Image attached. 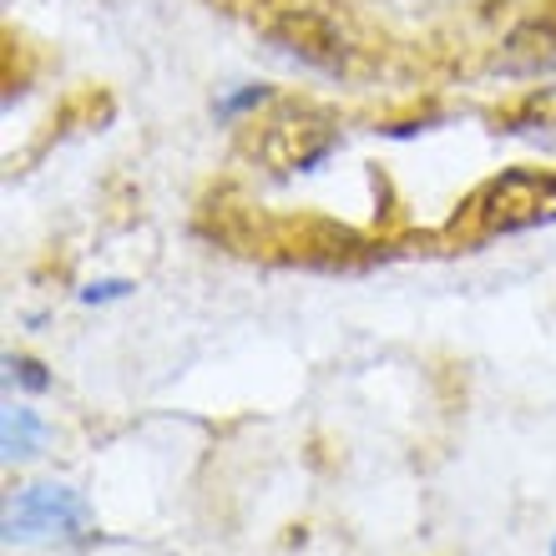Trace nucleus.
I'll return each instance as SVG.
<instances>
[{
    "label": "nucleus",
    "mask_w": 556,
    "mask_h": 556,
    "mask_svg": "<svg viewBox=\"0 0 556 556\" xmlns=\"http://www.w3.org/2000/svg\"><path fill=\"white\" fill-rule=\"evenodd\" d=\"M127 289H132L127 278H106V283H91V289H81V299H87V304H106V299H122Z\"/></svg>",
    "instance_id": "nucleus-10"
},
{
    "label": "nucleus",
    "mask_w": 556,
    "mask_h": 556,
    "mask_svg": "<svg viewBox=\"0 0 556 556\" xmlns=\"http://www.w3.org/2000/svg\"><path fill=\"white\" fill-rule=\"evenodd\" d=\"M5 369H11V384H21V390H30V395H41V390H51V375H46L41 359L11 354V359H5Z\"/></svg>",
    "instance_id": "nucleus-8"
},
{
    "label": "nucleus",
    "mask_w": 556,
    "mask_h": 556,
    "mask_svg": "<svg viewBox=\"0 0 556 556\" xmlns=\"http://www.w3.org/2000/svg\"><path fill=\"white\" fill-rule=\"evenodd\" d=\"M91 531V506L72 485H26L5 506V542H72Z\"/></svg>",
    "instance_id": "nucleus-4"
},
{
    "label": "nucleus",
    "mask_w": 556,
    "mask_h": 556,
    "mask_svg": "<svg viewBox=\"0 0 556 556\" xmlns=\"http://www.w3.org/2000/svg\"><path fill=\"white\" fill-rule=\"evenodd\" d=\"M496 127L511 137H556V87H527L496 112Z\"/></svg>",
    "instance_id": "nucleus-6"
},
{
    "label": "nucleus",
    "mask_w": 556,
    "mask_h": 556,
    "mask_svg": "<svg viewBox=\"0 0 556 556\" xmlns=\"http://www.w3.org/2000/svg\"><path fill=\"white\" fill-rule=\"evenodd\" d=\"M339 117L319 102H278L258 127H253V157L274 177L314 173L319 162L334 157Z\"/></svg>",
    "instance_id": "nucleus-3"
},
{
    "label": "nucleus",
    "mask_w": 556,
    "mask_h": 556,
    "mask_svg": "<svg viewBox=\"0 0 556 556\" xmlns=\"http://www.w3.org/2000/svg\"><path fill=\"white\" fill-rule=\"evenodd\" d=\"M253 26L319 76H354L365 61V46L339 0H253Z\"/></svg>",
    "instance_id": "nucleus-1"
},
{
    "label": "nucleus",
    "mask_w": 556,
    "mask_h": 556,
    "mask_svg": "<svg viewBox=\"0 0 556 556\" xmlns=\"http://www.w3.org/2000/svg\"><path fill=\"white\" fill-rule=\"evenodd\" d=\"M552 556H556V546H552Z\"/></svg>",
    "instance_id": "nucleus-11"
},
{
    "label": "nucleus",
    "mask_w": 556,
    "mask_h": 556,
    "mask_svg": "<svg viewBox=\"0 0 556 556\" xmlns=\"http://www.w3.org/2000/svg\"><path fill=\"white\" fill-rule=\"evenodd\" d=\"M46 445V420L36 410H5V460H26Z\"/></svg>",
    "instance_id": "nucleus-7"
},
{
    "label": "nucleus",
    "mask_w": 556,
    "mask_h": 556,
    "mask_svg": "<svg viewBox=\"0 0 556 556\" xmlns=\"http://www.w3.org/2000/svg\"><path fill=\"white\" fill-rule=\"evenodd\" d=\"M556 223V173L546 167H511V173L485 177L470 192L466 213L455 218V228L466 238H506V233H531Z\"/></svg>",
    "instance_id": "nucleus-2"
},
{
    "label": "nucleus",
    "mask_w": 556,
    "mask_h": 556,
    "mask_svg": "<svg viewBox=\"0 0 556 556\" xmlns=\"http://www.w3.org/2000/svg\"><path fill=\"white\" fill-rule=\"evenodd\" d=\"M264 102H274V91H268V87H243V91H233V97H223V102H218V117L223 122L249 117V112H258Z\"/></svg>",
    "instance_id": "nucleus-9"
},
{
    "label": "nucleus",
    "mask_w": 556,
    "mask_h": 556,
    "mask_svg": "<svg viewBox=\"0 0 556 556\" xmlns=\"http://www.w3.org/2000/svg\"><path fill=\"white\" fill-rule=\"evenodd\" d=\"M501 76H546L556 72V0H542L536 11H527L496 51Z\"/></svg>",
    "instance_id": "nucleus-5"
}]
</instances>
